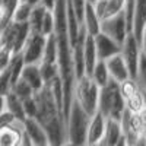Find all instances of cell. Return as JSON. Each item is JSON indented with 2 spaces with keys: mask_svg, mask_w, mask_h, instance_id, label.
<instances>
[{
  "mask_svg": "<svg viewBox=\"0 0 146 146\" xmlns=\"http://www.w3.org/2000/svg\"><path fill=\"white\" fill-rule=\"evenodd\" d=\"M115 146H127L126 137H124V136H121V137H120V140L117 142V145H115Z\"/></svg>",
  "mask_w": 146,
  "mask_h": 146,
  "instance_id": "cell-44",
  "label": "cell"
},
{
  "mask_svg": "<svg viewBox=\"0 0 146 146\" xmlns=\"http://www.w3.org/2000/svg\"><path fill=\"white\" fill-rule=\"evenodd\" d=\"M139 86L143 92H146V56H140V62H139V69H137V78H136Z\"/></svg>",
  "mask_w": 146,
  "mask_h": 146,
  "instance_id": "cell-32",
  "label": "cell"
},
{
  "mask_svg": "<svg viewBox=\"0 0 146 146\" xmlns=\"http://www.w3.org/2000/svg\"><path fill=\"white\" fill-rule=\"evenodd\" d=\"M92 5H94V9H95V13L102 21L104 16H105V10H107V0H94Z\"/></svg>",
  "mask_w": 146,
  "mask_h": 146,
  "instance_id": "cell-36",
  "label": "cell"
},
{
  "mask_svg": "<svg viewBox=\"0 0 146 146\" xmlns=\"http://www.w3.org/2000/svg\"><path fill=\"white\" fill-rule=\"evenodd\" d=\"M83 60H85V75L91 76V73L98 62V54H96V47L94 41V35L88 34L83 44Z\"/></svg>",
  "mask_w": 146,
  "mask_h": 146,
  "instance_id": "cell-14",
  "label": "cell"
},
{
  "mask_svg": "<svg viewBox=\"0 0 146 146\" xmlns=\"http://www.w3.org/2000/svg\"><path fill=\"white\" fill-rule=\"evenodd\" d=\"M12 56H13V53H12L9 48L0 45V72H3L9 66L10 60H12Z\"/></svg>",
  "mask_w": 146,
  "mask_h": 146,
  "instance_id": "cell-35",
  "label": "cell"
},
{
  "mask_svg": "<svg viewBox=\"0 0 146 146\" xmlns=\"http://www.w3.org/2000/svg\"><path fill=\"white\" fill-rule=\"evenodd\" d=\"M21 2H23V0H21Z\"/></svg>",
  "mask_w": 146,
  "mask_h": 146,
  "instance_id": "cell-53",
  "label": "cell"
},
{
  "mask_svg": "<svg viewBox=\"0 0 146 146\" xmlns=\"http://www.w3.org/2000/svg\"><path fill=\"white\" fill-rule=\"evenodd\" d=\"M124 2L126 0H107V10H105V18H111L120 12H123L124 7Z\"/></svg>",
  "mask_w": 146,
  "mask_h": 146,
  "instance_id": "cell-31",
  "label": "cell"
},
{
  "mask_svg": "<svg viewBox=\"0 0 146 146\" xmlns=\"http://www.w3.org/2000/svg\"><path fill=\"white\" fill-rule=\"evenodd\" d=\"M121 57L124 58V62L127 64L129 73L131 79L137 78V69H139V62H140V56H142V50H140V44L136 40V36L131 32L126 36V40L121 44V51H120Z\"/></svg>",
  "mask_w": 146,
  "mask_h": 146,
  "instance_id": "cell-6",
  "label": "cell"
},
{
  "mask_svg": "<svg viewBox=\"0 0 146 146\" xmlns=\"http://www.w3.org/2000/svg\"><path fill=\"white\" fill-rule=\"evenodd\" d=\"M131 146H146V142H145V139H143V136L135 143V145H131Z\"/></svg>",
  "mask_w": 146,
  "mask_h": 146,
  "instance_id": "cell-45",
  "label": "cell"
},
{
  "mask_svg": "<svg viewBox=\"0 0 146 146\" xmlns=\"http://www.w3.org/2000/svg\"><path fill=\"white\" fill-rule=\"evenodd\" d=\"M6 27V22L3 21V16L0 15V38H2V34H3V29Z\"/></svg>",
  "mask_w": 146,
  "mask_h": 146,
  "instance_id": "cell-43",
  "label": "cell"
},
{
  "mask_svg": "<svg viewBox=\"0 0 146 146\" xmlns=\"http://www.w3.org/2000/svg\"><path fill=\"white\" fill-rule=\"evenodd\" d=\"M139 44H140L142 54H145V56H146V27H145V29H143V32H142V36H140Z\"/></svg>",
  "mask_w": 146,
  "mask_h": 146,
  "instance_id": "cell-39",
  "label": "cell"
},
{
  "mask_svg": "<svg viewBox=\"0 0 146 146\" xmlns=\"http://www.w3.org/2000/svg\"><path fill=\"white\" fill-rule=\"evenodd\" d=\"M121 136H123V130H121V124H120V121L113 120V118H107L105 131H104V136H102L101 139H104V140H105V142H108L110 145L115 146Z\"/></svg>",
  "mask_w": 146,
  "mask_h": 146,
  "instance_id": "cell-18",
  "label": "cell"
},
{
  "mask_svg": "<svg viewBox=\"0 0 146 146\" xmlns=\"http://www.w3.org/2000/svg\"><path fill=\"white\" fill-rule=\"evenodd\" d=\"M40 72L44 83H48L50 80H53L57 75H58V64L57 63H45L41 62L40 63Z\"/></svg>",
  "mask_w": 146,
  "mask_h": 146,
  "instance_id": "cell-27",
  "label": "cell"
},
{
  "mask_svg": "<svg viewBox=\"0 0 146 146\" xmlns=\"http://www.w3.org/2000/svg\"><path fill=\"white\" fill-rule=\"evenodd\" d=\"M85 146H96V145H85Z\"/></svg>",
  "mask_w": 146,
  "mask_h": 146,
  "instance_id": "cell-49",
  "label": "cell"
},
{
  "mask_svg": "<svg viewBox=\"0 0 146 146\" xmlns=\"http://www.w3.org/2000/svg\"><path fill=\"white\" fill-rule=\"evenodd\" d=\"M12 89V82H10V69L9 66L0 72V95H6Z\"/></svg>",
  "mask_w": 146,
  "mask_h": 146,
  "instance_id": "cell-33",
  "label": "cell"
},
{
  "mask_svg": "<svg viewBox=\"0 0 146 146\" xmlns=\"http://www.w3.org/2000/svg\"><path fill=\"white\" fill-rule=\"evenodd\" d=\"M105 64H107V69H108V73H110V78H111L113 80L121 83L123 80L130 78L127 64L124 62V58L121 57V54H115L113 57L107 58Z\"/></svg>",
  "mask_w": 146,
  "mask_h": 146,
  "instance_id": "cell-10",
  "label": "cell"
},
{
  "mask_svg": "<svg viewBox=\"0 0 146 146\" xmlns=\"http://www.w3.org/2000/svg\"><path fill=\"white\" fill-rule=\"evenodd\" d=\"M23 131L27 137L35 145V146H44L48 143L45 130L35 118H27L23 121Z\"/></svg>",
  "mask_w": 146,
  "mask_h": 146,
  "instance_id": "cell-12",
  "label": "cell"
},
{
  "mask_svg": "<svg viewBox=\"0 0 146 146\" xmlns=\"http://www.w3.org/2000/svg\"><path fill=\"white\" fill-rule=\"evenodd\" d=\"M91 78L100 88L105 86L110 82L111 78H110V73H108V69H107V64H105L104 60H98V62H96V64H95V67L91 73Z\"/></svg>",
  "mask_w": 146,
  "mask_h": 146,
  "instance_id": "cell-19",
  "label": "cell"
},
{
  "mask_svg": "<svg viewBox=\"0 0 146 146\" xmlns=\"http://www.w3.org/2000/svg\"><path fill=\"white\" fill-rule=\"evenodd\" d=\"M13 121H15V117L9 111H5V113L0 114V127H3L6 124H10V123H13Z\"/></svg>",
  "mask_w": 146,
  "mask_h": 146,
  "instance_id": "cell-38",
  "label": "cell"
},
{
  "mask_svg": "<svg viewBox=\"0 0 146 146\" xmlns=\"http://www.w3.org/2000/svg\"><path fill=\"white\" fill-rule=\"evenodd\" d=\"M21 78L34 89V92H38L44 86V80L40 72V64H25Z\"/></svg>",
  "mask_w": 146,
  "mask_h": 146,
  "instance_id": "cell-15",
  "label": "cell"
},
{
  "mask_svg": "<svg viewBox=\"0 0 146 146\" xmlns=\"http://www.w3.org/2000/svg\"><path fill=\"white\" fill-rule=\"evenodd\" d=\"M73 100H75L91 117L98 111L100 100V86L96 85L91 76L83 75L75 80L73 88Z\"/></svg>",
  "mask_w": 146,
  "mask_h": 146,
  "instance_id": "cell-4",
  "label": "cell"
},
{
  "mask_svg": "<svg viewBox=\"0 0 146 146\" xmlns=\"http://www.w3.org/2000/svg\"><path fill=\"white\" fill-rule=\"evenodd\" d=\"M101 32L108 35L110 38H113L120 45L123 44L126 36L130 34L127 29V25H126V19H124L123 12H120V13H117L111 18L102 19L101 21Z\"/></svg>",
  "mask_w": 146,
  "mask_h": 146,
  "instance_id": "cell-7",
  "label": "cell"
},
{
  "mask_svg": "<svg viewBox=\"0 0 146 146\" xmlns=\"http://www.w3.org/2000/svg\"><path fill=\"white\" fill-rule=\"evenodd\" d=\"M94 41H95V47H96L98 60H104L105 62L107 58L113 57L115 54H120V51H121V45L101 31L96 35H94Z\"/></svg>",
  "mask_w": 146,
  "mask_h": 146,
  "instance_id": "cell-9",
  "label": "cell"
},
{
  "mask_svg": "<svg viewBox=\"0 0 146 146\" xmlns=\"http://www.w3.org/2000/svg\"><path fill=\"white\" fill-rule=\"evenodd\" d=\"M36 101V115L35 120L42 126L48 143L51 146H63L67 142V129L63 111L54 101V96L50 91L48 83L35 92Z\"/></svg>",
  "mask_w": 146,
  "mask_h": 146,
  "instance_id": "cell-1",
  "label": "cell"
},
{
  "mask_svg": "<svg viewBox=\"0 0 146 146\" xmlns=\"http://www.w3.org/2000/svg\"><path fill=\"white\" fill-rule=\"evenodd\" d=\"M137 115H139L140 123H142V126H143V129H145V131H146V105L142 108V111L137 113Z\"/></svg>",
  "mask_w": 146,
  "mask_h": 146,
  "instance_id": "cell-40",
  "label": "cell"
},
{
  "mask_svg": "<svg viewBox=\"0 0 146 146\" xmlns=\"http://www.w3.org/2000/svg\"><path fill=\"white\" fill-rule=\"evenodd\" d=\"M126 110L124 98L121 96L118 82L110 79L105 86L100 88V100H98V111L105 118H113L120 121Z\"/></svg>",
  "mask_w": 146,
  "mask_h": 146,
  "instance_id": "cell-2",
  "label": "cell"
},
{
  "mask_svg": "<svg viewBox=\"0 0 146 146\" xmlns=\"http://www.w3.org/2000/svg\"><path fill=\"white\" fill-rule=\"evenodd\" d=\"M5 100H6V111H9L12 115H13L15 120L23 123V121L27 120V115H25V111H23L22 100L12 91L5 95Z\"/></svg>",
  "mask_w": 146,
  "mask_h": 146,
  "instance_id": "cell-17",
  "label": "cell"
},
{
  "mask_svg": "<svg viewBox=\"0 0 146 146\" xmlns=\"http://www.w3.org/2000/svg\"><path fill=\"white\" fill-rule=\"evenodd\" d=\"M6 111V100H5V95H0V114Z\"/></svg>",
  "mask_w": 146,
  "mask_h": 146,
  "instance_id": "cell-41",
  "label": "cell"
},
{
  "mask_svg": "<svg viewBox=\"0 0 146 146\" xmlns=\"http://www.w3.org/2000/svg\"><path fill=\"white\" fill-rule=\"evenodd\" d=\"M85 3H86V0H72L73 9H75V13H76V16H78V19H79L80 23H82V19H83Z\"/></svg>",
  "mask_w": 146,
  "mask_h": 146,
  "instance_id": "cell-37",
  "label": "cell"
},
{
  "mask_svg": "<svg viewBox=\"0 0 146 146\" xmlns=\"http://www.w3.org/2000/svg\"><path fill=\"white\" fill-rule=\"evenodd\" d=\"M135 6H136V0H126L124 7H123V15L126 19V25L129 32H131L133 28V18H135Z\"/></svg>",
  "mask_w": 146,
  "mask_h": 146,
  "instance_id": "cell-30",
  "label": "cell"
},
{
  "mask_svg": "<svg viewBox=\"0 0 146 146\" xmlns=\"http://www.w3.org/2000/svg\"><path fill=\"white\" fill-rule=\"evenodd\" d=\"M63 146H73V145H72V143H70V142H66V143H64V145H63Z\"/></svg>",
  "mask_w": 146,
  "mask_h": 146,
  "instance_id": "cell-47",
  "label": "cell"
},
{
  "mask_svg": "<svg viewBox=\"0 0 146 146\" xmlns=\"http://www.w3.org/2000/svg\"><path fill=\"white\" fill-rule=\"evenodd\" d=\"M89 2H94V0H89Z\"/></svg>",
  "mask_w": 146,
  "mask_h": 146,
  "instance_id": "cell-52",
  "label": "cell"
},
{
  "mask_svg": "<svg viewBox=\"0 0 146 146\" xmlns=\"http://www.w3.org/2000/svg\"><path fill=\"white\" fill-rule=\"evenodd\" d=\"M89 121H91V115L73 100L70 110H69L67 120H66L67 142H70L73 146H85L86 145Z\"/></svg>",
  "mask_w": 146,
  "mask_h": 146,
  "instance_id": "cell-3",
  "label": "cell"
},
{
  "mask_svg": "<svg viewBox=\"0 0 146 146\" xmlns=\"http://www.w3.org/2000/svg\"><path fill=\"white\" fill-rule=\"evenodd\" d=\"M82 25L85 27L86 32L91 34V35H96L101 31V19L95 13L94 5H92V2H89V0H86V3H85Z\"/></svg>",
  "mask_w": 146,
  "mask_h": 146,
  "instance_id": "cell-13",
  "label": "cell"
},
{
  "mask_svg": "<svg viewBox=\"0 0 146 146\" xmlns=\"http://www.w3.org/2000/svg\"><path fill=\"white\" fill-rule=\"evenodd\" d=\"M47 36L40 32H29V36L22 48V57L25 64H40L44 57Z\"/></svg>",
  "mask_w": 146,
  "mask_h": 146,
  "instance_id": "cell-5",
  "label": "cell"
},
{
  "mask_svg": "<svg viewBox=\"0 0 146 146\" xmlns=\"http://www.w3.org/2000/svg\"><path fill=\"white\" fill-rule=\"evenodd\" d=\"M23 66H25V62H23V57H22V53H18V54H13L12 56V60L9 63V69H10V82H12V86L21 79V75H22V70H23Z\"/></svg>",
  "mask_w": 146,
  "mask_h": 146,
  "instance_id": "cell-22",
  "label": "cell"
},
{
  "mask_svg": "<svg viewBox=\"0 0 146 146\" xmlns=\"http://www.w3.org/2000/svg\"><path fill=\"white\" fill-rule=\"evenodd\" d=\"M31 10L32 6L28 2H19L15 12H13V16H12V21L16 22V23H23V22H28L29 15H31Z\"/></svg>",
  "mask_w": 146,
  "mask_h": 146,
  "instance_id": "cell-25",
  "label": "cell"
},
{
  "mask_svg": "<svg viewBox=\"0 0 146 146\" xmlns=\"http://www.w3.org/2000/svg\"><path fill=\"white\" fill-rule=\"evenodd\" d=\"M145 100H146V92H145Z\"/></svg>",
  "mask_w": 146,
  "mask_h": 146,
  "instance_id": "cell-51",
  "label": "cell"
},
{
  "mask_svg": "<svg viewBox=\"0 0 146 146\" xmlns=\"http://www.w3.org/2000/svg\"><path fill=\"white\" fill-rule=\"evenodd\" d=\"M44 146H51V145H50V143H47V145H44Z\"/></svg>",
  "mask_w": 146,
  "mask_h": 146,
  "instance_id": "cell-50",
  "label": "cell"
},
{
  "mask_svg": "<svg viewBox=\"0 0 146 146\" xmlns=\"http://www.w3.org/2000/svg\"><path fill=\"white\" fill-rule=\"evenodd\" d=\"M54 29H56V18H54V12L47 9L45 13H44V18H42V23H41V34L44 36H48L54 34Z\"/></svg>",
  "mask_w": 146,
  "mask_h": 146,
  "instance_id": "cell-26",
  "label": "cell"
},
{
  "mask_svg": "<svg viewBox=\"0 0 146 146\" xmlns=\"http://www.w3.org/2000/svg\"><path fill=\"white\" fill-rule=\"evenodd\" d=\"M23 104V111H25V115L27 118H35L36 115V101H35V94L29 98L23 100L22 101Z\"/></svg>",
  "mask_w": 146,
  "mask_h": 146,
  "instance_id": "cell-34",
  "label": "cell"
},
{
  "mask_svg": "<svg viewBox=\"0 0 146 146\" xmlns=\"http://www.w3.org/2000/svg\"><path fill=\"white\" fill-rule=\"evenodd\" d=\"M45 10H47V7L42 3L32 7L29 19H28V25H29L31 32H40L41 34V23H42V18H44Z\"/></svg>",
  "mask_w": 146,
  "mask_h": 146,
  "instance_id": "cell-20",
  "label": "cell"
},
{
  "mask_svg": "<svg viewBox=\"0 0 146 146\" xmlns=\"http://www.w3.org/2000/svg\"><path fill=\"white\" fill-rule=\"evenodd\" d=\"M143 139H145V142H146V131L143 133Z\"/></svg>",
  "mask_w": 146,
  "mask_h": 146,
  "instance_id": "cell-48",
  "label": "cell"
},
{
  "mask_svg": "<svg viewBox=\"0 0 146 146\" xmlns=\"http://www.w3.org/2000/svg\"><path fill=\"white\" fill-rule=\"evenodd\" d=\"M12 92H15L19 98L23 101V100H27V98H29V96H32L35 92H34V89L29 86V85L23 80L22 78L13 85V86H12V89H10Z\"/></svg>",
  "mask_w": 146,
  "mask_h": 146,
  "instance_id": "cell-28",
  "label": "cell"
},
{
  "mask_svg": "<svg viewBox=\"0 0 146 146\" xmlns=\"http://www.w3.org/2000/svg\"><path fill=\"white\" fill-rule=\"evenodd\" d=\"M29 25L28 22H23V23H18V29H16V36H15V42H13V50L12 53L13 54H18L22 51L23 45H25L28 36H29Z\"/></svg>",
  "mask_w": 146,
  "mask_h": 146,
  "instance_id": "cell-21",
  "label": "cell"
},
{
  "mask_svg": "<svg viewBox=\"0 0 146 146\" xmlns=\"http://www.w3.org/2000/svg\"><path fill=\"white\" fill-rule=\"evenodd\" d=\"M42 62H45V63H57V38H56V34H51V35L47 36Z\"/></svg>",
  "mask_w": 146,
  "mask_h": 146,
  "instance_id": "cell-24",
  "label": "cell"
},
{
  "mask_svg": "<svg viewBox=\"0 0 146 146\" xmlns=\"http://www.w3.org/2000/svg\"><path fill=\"white\" fill-rule=\"evenodd\" d=\"M96 146H113V145H110L108 142H105L104 139H101V140H100L98 143H96Z\"/></svg>",
  "mask_w": 146,
  "mask_h": 146,
  "instance_id": "cell-46",
  "label": "cell"
},
{
  "mask_svg": "<svg viewBox=\"0 0 146 146\" xmlns=\"http://www.w3.org/2000/svg\"><path fill=\"white\" fill-rule=\"evenodd\" d=\"M105 126H107V118L100 113L96 111L89 121L88 126V135H86V145H96L101 137L104 136L105 131Z\"/></svg>",
  "mask_w": 146,
  "mask_h": 146,
  "instance_id": "cell-11",
  "label": "cell"
},
{
  "mask_svg": "<svg viewBox=\"0 0 146 146\" xmlns=\"http://www.w3.org/2000/svg\"><path fill=\"white\" fill-rule=\"evenodd\" d=\"M23 123L15 120L13 123L0 127V146H22Z\"/></svg>",
  "mask_w": 146,
  "mask_h": 146,
  "instance_id": "cell-8",
  "label": "cell"
},
{
  "mask_svg": "<svg viewBox=\"0 0 146 146\" xmlns=\"http://www.w3.org/2000/svg\"><path fill=\"white\" fill-rule=\"evenodd\" d=\"M126 102V110L133 114H137L139 111H142V108L146 105V100H145V92L142 89H139L137 92H135L131 96L124 101Z\"/></svg>",
  "mask_w": 146,
  "mask_h": 146,
  "instance_id": "cell-23",
  "label": "cell"
},
{
  "mask_svg": "<svg viewBox=\"0 0 146 146\" xmlns=\"http://www.w3.org/2000/svg\"><path fill=\"white\" fill-rule=\"evenodd\" d=\"M145 27H146V0H136L131 34L136 36L137 41H140V36H142Z\"/></svg>",
  "mask_w": 146,
  "mask_h": 146,
  "instance_id": "cell-16",
  "label": "cell"
},
{
  "mask_svg": "<svg viewBox=\"0 0 146 146\" xmlns=\"http://www.w3.org/2000/svg\"><path fill=\"white\" fill-rule=\"evenodd\" d=\"M22 146H35L28 137H27V135H25V131H23V140H22Z\"/></svg>",
  "mask_w": 146,
  "mask_h": 146,
  "instance_id": "cell-42",
  "label": "cell"
},
{
  "mask_svg": "<svg viewBox=\"0 0 146 146\" xmlns=\"http://www.w3.org/2000/svg\"><path fill=\"white\" fill-rule=\"evenodd\" d=\"M118 85H120V92H121V96L124 98V101L129 98V96H131L135 92H137V91L140 89L137 80H136V79H131V78H129V79L123 80V82L118 83Z\"/></svg>",
  "mask_w": 146,
  "mask_h": 146,
  "instance_id": "cell-29",
  "label": "cell"
}]
</instances>
